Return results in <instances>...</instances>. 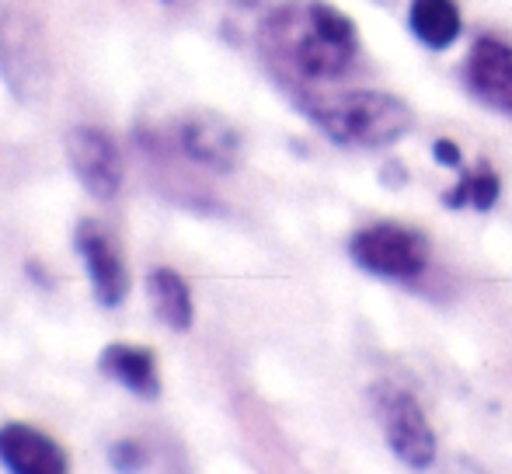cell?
Listing matches in <instances>:
<instances>
[{"label": "cell", "instance_id": "cell-1", "mask_svg": "<svg viewBox=\"0 0 512 474\" xmlns=\"http://www.w3.org/2000/svg\"><path fill=\"white\" fill-rule=\"evenodd\" d=\"M262 42L279 70L304 81H335L359 53V32L324 0H290L262 25Z\"/></svg>", "mask_w": 512, "mask_h": 474}, {"label": "cell", "instance_id": "cell-2", "mask_svg": "<svg viewBox=\"0 0 512 474\" xmlns=\"http://www.w3.org/2000/svg\"><path fill=\"white\" fill-rule=\"evenodd\" d=\"M307 116L331 143L356 150L391 147L415 122L408 105L387 91H345L317 98L307 102Z\"/></svg>", "mask_w": 512, "mask_h": 474}, {"label": "cell", "instance_id": "cell-3", "mask_svg": "<svg viewBox=\"0 0 512 474\" xmlns=\"http://www.w3.org/2000/svg\"><path fill=\"white\" fill-rule=\"evenodd\" d=\"M0 81L21 105H35L49 91V53L42 28L18 7L0 11Z\"/></svg>", "mask_w": 512, "mask_h": 474}, {"label": "cell", "instance_id": "cell-4", "mask_svg": "<svg viewBox=\"0 0 512 474\" xmlns=\"http://www.w3.org/2000/svg\"><path fill=\"white\" fill-rule=\"evenodd\" d=\"M373 412H377V422L387 436V447L394 450L401 464L418 471L436 461V433H432L415 394L394 384H377L373 387Z\"/></svg>", "mask_w": 512, "mask_h": 474}, {"label": "cell", "instance_id": "cell-5", "mask_svg": "<svg viewBox=\"0 0 512 474\" xmlns=\"http://www.w3.org/2000/svg\"><path fill=\"white\" fill-rule=\"evenodd\" d=\"M349 255L359 269L387 279H415L429 265V241L401 224L363 227L349 244Z\"/></svg>", "mask_w": 512, "mask_h": 474}, {"label": "cell", "instance_id": "cell-6", "mask_svg": "<svg viewBox=\"0 0 512 474\" xmlns=\"http://www.w3.org/2000/svg\"><path fill=\"white\" fill-rule=\"evenodd\" d=\"M63 154L81 182V189L98 203H112L122 189V154L115 140L98 126H70L63 136Z\"/></svg>", "mask_w": 512, "mask_h": 474}, {"label": "cell", "instance_id": "cell-7", "mask_svg": "<svg viewBox=\"0 0 512 474\" xmlns=\"http://www.w3.org/2000/svg\"><path fill=\"white\" fill-rule=\"evenodd\" d=\"M74 248L81 255L84 269H88L98 307H105V311L119 307L129 297V272L105 227L98 220H81L74 227Z\"/></svg>", "mask_w": 512, "mask_h": 474}, {"label": "cell", "instance_id": "cell-8", "mask_svg": "<svg viewBox=\"0 0 512 474\" xmlns=\"http://www.w3.org/2000/svg\"><path fill=\"white\" fill-rule=\"evenodd\" d=\"M0 468L11 474H63L70 468L67 450L49 433L25 422L0 426Z\"/></svg>", "mask_w": 512, "mask_h": 474}, {"label": "cell", "instance_id": "cell-9", "mask_svg": "<svg viewBox=\"0 0 512 474\" xmlns=\"http://www.w3.org/2000/svg\"><path fill=\"white\" fill-rule=\"evenodd\" d=\"M178 136H182L185 154L209 171H234L237 161H241V133L234 129V122L213 116V112L189 116L178 129Z\"/></svg>", "mask_w": 512, "mask_h": 474}, {"label": "cell", "instance_id": "cell-10", "mask_svg": "<svg viewBox=\"0 0 512 474\" xmlns=\"http://www.w3.org/2000/svg\"><path fill=\"white\" fill-rule=\"evenodd\" d=\"M467 81L481 102L512 112V46L499 39H478L467 56Z\"/></svg>", "mask_w": 512, "mask_h": 474}, {"label": "cell", "instance_id": "cell-11", "mask_svg": "<svg viewBox=\"0 0 512 474\" xmlns=\"http://www.w3.org/2000/svg\"><path fill=\"white\" fill-rule=\"evenodd\" d=\"M98 370L129 394L143 401L161 398V370H157V356L147 346H129V342H112L98 356Z\"/></svg>", "mask_w": 512, "mask_h": 474}, {"label": "cell", "instance_id": "cell-12", "mask_svg": "<svg viewBox=\"0 0 512 474\" xmlns=\"http://www.w3.org/2000/svg\"><path fill=\"white\" fill-rule=\"evenodd\" d=\"M147 297L154 314L161 318V325H168L171 332H189L196 321V304H192V290L175 269L157 265L147 276Z\"/></svg>", "mask_w": 512, "mask_h": 474}, {"label": "cell", "instance_id": "cell-13", "mask_svg": "<svg viewBox=\"0 0 512 474\" xmlns=\"http://www.w3.org/2000/svg\"><path fill=\"white\" fill-rule=\"evenodd\" d=\"M411 32L422 46L446 49L460 35V11L453 0H411Z\"/></svg>", "mask_w": 512, "mask_h": 474}, {"label": "cell", "instance_id": "cell-14", "mask_svg": "<svg viewBox=\"0 0 512 474\" xmlns=\"http://www.w3.org/2000/svg\"><path fill=\"white\" fill-rule=\"evenodd\" d=\"M467 199H471L478 210L495 206V199H499V178H495L492 168H481L478 175H467L464 182L457 185V192L446 196V206H464Z\"/></svg>", "mask_w": 512, "mask_h": 474}, {"label": "cell", "instance_id": "cell-15", "mask_svg": "<svg viewBox=\"0 0 512 474\" xmlns=\"http://www.w3.org/2000/svg\"><path fill=\"white\" fill-rule=\"evenodd\" d=\"M143 461H147V454H143L140 443L122 440V443H115V447H112V468L115 471H140Z\"/></svg>", "mask_w": 512, "mask_h": 474}, {"label": "cell", "instance_id": "cell-16", "mask_svg": "<svg viewBox=\"0 0 512 474\" xmlns=\"http://www.w3.org/2000/svg\"><path fill=\"white\" fill-rule=\"evenodd\" d=\"M432 150H436V161L439 164H446V168H460V147H457V143L439 140Z\"/></svg>", "mask_w": 512, "mask_h": 474}, {"label": "cell", "instance_id": "cell-17", "mask_svg": "<svg viewBox=\"0 0 512 474\" xmlns=\"http://www.w3.org/2000/svg\"><path fill=\"white\" fill-rule=\"evenodd\" d=\"M377 4H387V0H377Z\"/></svg>", "mask_w": 512, "mask_h": 474}]
</instances>
